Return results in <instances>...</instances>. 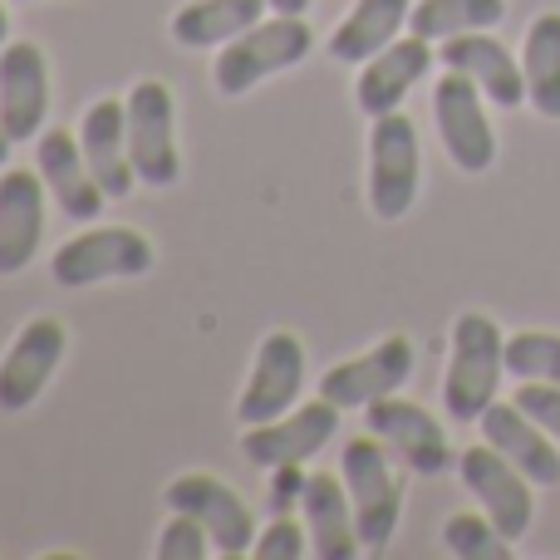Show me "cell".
<instances>
[{"label":"cell","mask_w":560,"mask_h":560,"mask_svg":"<svg viewBox=\"0 0 560 560\" xmlns=\"http://www.w3.org/2000/svg\"><path fill=\"white\" fill-rule=\"evenodd\" d=\"M506 374V335L492 315L467 310L453 325V359L443 374V408L457 423H477L497 404V388Z\"/></svg>","instance_id":"6da1fadb"},{"label":"cell","mask_w":560,"mask_h":560,"mask_svg":"<svg viewBox=\"0 0 560 560\" xmlns=\"http://www.w3.org/2000/svg\"><path fill=\"white\" fill-rule=\"evenodd\" d=\"M310 49H315V30L305 25V15H276L271 10V20H256L252 30H242L236 39L222 45V55L212 65V84L217 94L242 98L261 79L285 74L290 65H300Z\"/></svg>","instance_id":"7a4b0ae2"},{"label":"cell","mask_w":560,"mask_h":560,"mask_svg":"<svg viewBox=\"0 0 560 560\" xmlns=\"http://www.w3.org/2000/svg\"><path fill=\"white\" fill-rule=\"evenodd\" d=\"M418 183H423L418 124L404 108L378 114L369 128V212L378 222H404L418 202Z\"/></svg>","instance_id":"3957f363"},{"label":"cell","mask_w":560,"mask_h":560,"mask_svg":"<svg viewBox=\"0 0 560 560\" xmlns=\"http://www.w3.org/2000/svg\"><path fill=\"white\" fill-rule=\"evenodd\" d=\"M345 487H349V502H354L364 551H384L398 532V516H404V482H398L394 463H388V443H378L374 433L349 438Z\"/></svg>","instance_id":"277c9868"},{"label":"cell","mask_w":560,"mask_h":560,"mask_svg":"<svg viewBox=\"0 0 560 560\" xmlns=\"http://www.w3.org/2000/svg\"><path fill=\"white\" fill-rule=\"evenodd\" d=\"M128 114V153H133L138 183L173 187L183 177V148H177V98L163 79H138L124 98Z\"/></svg>","instance_id":"5b68a950"},{"label":"cell","mask_w":560,"mask_h":560,"mask_svg":"<svg viewBox=\"0 0 560 560\" xmlns=\"http://www.w3.org/2000/svg\"><path fill=\"white\" fill-rule=\"evenodd\" d=\"M153 271V242L133 226H89L69 236L49 261V276L65 290H84L98 280H128Z\"/></svg>","instance_id":"8992f818"},{"label":"cell","mask_w":560,"mask_h":560,"mask_svg":"<svg viewBox=\"0 0 560 560\" xmlns=\"http://www.w3.org/2000/svg\"><path fill=\"white\" fill-rule=\"evenodd\" d=\"M482 98H487L482 89L467 74H457V69H443V79L433 84L438 138L447 148V163L467 177H482L497 163V133H492V118H487Z\"/></svg>","instance_id":"52a82bcc"},{"label":"cell","mask_w":560,"mask_h":560,"mask_svg":"<svg viewBox=\"0 0 560 560\" xmlns=\"http://www.w3.org/2000/svg\"><path fill=\"white\" fill-rule=\"evenodd\" d=\"M167 512H187L197 516V522L207 526V536H212V551L222 560H242L252 556L256 536H261V526H256L252 506L242 502V497L232 492V487L222 482V477L212 472H183L167 482L163 492Z\"/></svg>","instance_id":"ba28073f"},{"label":"cell","mask_w":560,"mask_h":560,"mask_svg":"<svg viewBox=\"0 0 560 560\" xmlns=\"http://www.w3.org/2000/svg\"><path fill=\"white\" fill-rule=\"evenodd\" d=\"M457 472H463V487L482 502V512L497 522V532L506 541H522L536 522V497H532V477L502 457L492 443H477V447H463L457 453Z\"/></svg>","instance_id":"9c48e42d"},{"label":"cell","mask_w":560,"mask_h":560,"mask_svg":"<svg viewBox=\"0 0 560 560\" xmlns=\"http://www.w3.org/2000/svg\"><path fill=\"white\" fill-rule=\"evenodd\" d=\"M413 364H418L413 339L388 335V339H378L374 349H364V354L325 369V378H319V398H329L339 413H349V408H369V404H378V398L398 394V388L413 378Z\"/></svg>","instance_id":"30bf717a"},{"label":"cell","mask_w":560,"mask_h":560,"mask_svg":"<svg viewBox=\"0 0 560 560\" xmlns=\"http://www.w3.org/2000/svg\"><path fill=\"white\" fill-rule=\"evenodd\" d=\"M364 413H369L364 418L369 433H374L378 443H388L394 457H404L408 472L443 477L447 467H457V453H453V443H447L443 423H438L423 404H408V398L388 394V398H378V404H369Z\"/></svg>","instance_id":"8fae6325"},{"label":"cell","mask_w":560,"mask_h":560,"mask_svg":"<svg viewBox=\"0 0 560 560\" xmlns=\"http://www.w3.org/2000/svg\"><path fill=\"white\" fill-rule=\"evenodd\" d=\"M305 394V345L290 329H271L256 349L252 378H246L242 398H236V418L246 428L252 423H271V418L290 413Z\"/></svg>","instance_id":"7c38bea8"},{"label":"cell","mask_w":560,"mask_h":560,"mask_svg":"<svg viewBox=\"0 0 560 560\" xmlns=\"http://www.w3.org/2000/svg\"><path fill=\"white\" fill-rule=\"evenodd\" d=\"M65 349H69V329L55 315H39L30 325H20V335L0 354V413H25L49 388Z\"/></svg>","instance_id":"4fadbf2b"},{"label":"cell","mask_w":560,"mask_h":560,"mask_svg":"<svg viewBox=\"0 0 560 560\" xmlns=\"http://www.w3.org/2000/svg\"><path fill=\"white\" fill-rule=\"evenodd\" d=\"M339 433V408L329 398H315L305 408L271 418V423H252L242 433V457L256 463L261 472H271L280 463H305V457L325 453Z\"/></svg>","instance_id":"5bb4252c"},{"label":"cell","mask_w":560,"mask_h":560,"mask_svg":"<svg viewBox=\"0 0 560 560\" xmlns=\"http://www.w3.org/2000/svg\"><path fill=\"white\" fill-rule=\"evenodd\" d=\"M49 114V69L35 39H10L0 49V128L10 143H30L45 133Z\"/></svg>","instance_id":"9a60e30c"},{"label":"cell","mask_w":560,"mask_h":560,"mask_svg":"<svg viewBox=\"0 0 560 560\" xmlns=\"http://www.w3.org/2000/svg\"><path fill=\"white\" fill-rule=\"evenodd\" d=\"M35 173L45 177L55 207L69 217V222H98L108 192L98 187L94 167H89L84 148H79V133L69 128H45L35 138Z\"/></svg>","instance_id":"2e32d148"},{"label":"cell","mask_w":560,"mask_h":560,"mask_svg":"<svg viewBox=\"0 0 560 560\" xmlns=\"http://www.w3.org/2000/svg\"><path fill=\"white\" fill-rule=\"evenodd\" d=\"M45 177L30 167H0V276H20L45 242Z\"/></svg>","instance_id":"e0dca14e"},{"label":"cell","mask_w":560,"mask_h":560,"mask_svg":"<svg viewBox=\"0 0 560 560\" xmlns=\"http://www.w3.org/2000/svg\"><path fill=\"white\" fill-rule=\"evenodd\" d=\"M438 59L457 74H467L497 108H522L526 104V69L512 59V49L492 35V30H472V35H453L438 45Z\"/></svg>","instance_id":"ac0fdd59"},{"label":"cell","mask_w":560,"mask_h":560,"mask_svg":"<svg viewBox=\"0 0 560 560\" xmlns=\"http://www.w3.org/2000/svg\"><path fill=\"white\" fill-rule=\"evenodd\" d=\"M428 69H433V39H423V35H413V30H408V35H398L388 49H378L374 59H364V65H359L354 104L364 108L369 118L394 114V108L408 98V89H413Z\"/></svg>","instance_id":"d6986e66"},{"label":"cell","mask_w":560,"mask_h":560,"mask_svg":"<svg viewBox=\"0 0 560 560\" xmlns=\"http://www.w3.org/2000/svg\"><path fill=\"white\" fill-rule=\"evenodd\" d=\"M79 148H84L89 167H94L98 187L108 192V202H124L138 183L133 153H128V114L124 98H94L79 124Z\"/></svg>","instance_id":"ffe728a7"},{"label":"cell","mask_w":560,"mask_h":560,"mask_svg":"<svg viewBox=\"0 0 560 560\" xmlns=\"http://www.w3.org/2000/svg\"><path fill=\"white\" fill-rule=\"evenodd\" d=\"M477 423H482V443H492L502 457H512L536 487H560V443L532 413L516 408V398L512 404H492Z\"/></svg>","instance_id":"44dd1931"},{"label":"cell","mask_w":560,"mask_h":560,"mask_svg":"<svg viewBox=\"0 0 560 560\" xmlns=\"http://www.w3.org/2000/svg\"><path fill=\"white\" fill-rule=\"evenodd\" d=\"M300 512H305L310 551H315V560H354L359 551H364L345 477L310 472L305 477V497H300Z\"/></svg>","instance_id":"7402d4cb"},{"label":"cell","mask_w":560,"mask_h":560,"mask_svg":"<svg viewBox=\"0 0 560 560\" xmlns=\"http://www.w3.org/2000/svg\"><path fill=\"white\" fill-rule=\"evenodd\" d=\"M408 15H413V0H354L345 20L329 35V59L339 65H364L378 49H388L398 35L408 30Z\"/></svg>","instance_id":"603a6c76"},{"label":"cell","mask_w":560,"mask_h":560,"mask_svg":"<svg viewBox=\"0 0 560 560\" xmlns=\"http://www.w3.org/2000/svg\"><path fill=\"white\" fill-rule=\"evenodd\" d=\"M266 10H271V0H192L177 10L167 30L183 49H217L242 30H252L256 20H266Z\"/></svg>","instance_id":"cb8c5ba5"},{"label":"cell","mask_w":560,"mask_h":560,"mask_svg":"<svg viewBox=\"0 0 560 560\" xmlns=\"http://www.w3.org/2000/svg\"><path fill=\"white\" fill-rule=\"evenodd\" d=\"M522 69H526V104L541 118L560 124V10H541L532 20L522 45Z\"/></svg>","instance_id":"d4e9b609"},{"label":"cell","mask_w":560,"mask_h":560,"mask_svg":"<svg viewBox=\"0 0 560 560\" xmlns=\"http://www.w3.org/2000/svg\"><path fill=\"white\" fill-rule=\"evenodd\" d=\"M506 20V0H413L408 30L433 45L453 35H472V30H492Z\"/></svg>","instance_id":"484cf974"},{"label":"cell","mask_w":560,"mask_h":560,"mask_svg":"<svg viewBox=\"0 0 560 560\" xmlns=\"http://www.w3.org/2000/svg\"><path fill=\"white\" fill-rule=\"evenodd\" d=\"M443 546L457 560H512V546L487 512H457L443 522Z\"/></svg>","instance_id":"4316f807"},{"label":"cell","mask_w":560,"mask_h":560,"mask_svg":"<svg viewBox=\"0 0 560 560\" xmlns=\"http://www.w3.org/2000/svg\"><path fill=\"white\" fill-rule=\"evenodd\" d=\"M506 374L536 378V384H560V335L551 329H522L506 335Z\"/></svg>","instance_id":"83f0119b"},{"label":"cell","mask_w":560,"mask_h":560,"mask_svg":"<svg viewBox=\"0 0 560 560\" xmlns=\"http://www.w3.org/2000/svg\"><path fill=\"white\" fill-rule=\"evenodd\" d=\"M153 556L158 560H202V556H217V551H212V536H207V526L197 522V516L173 512L167 516V526L158 532Z\"/></svg>","instance_id":"f1b7e54d"},{"label":"cell","mask_w":560,"mask_h":560,"mask_svg":"<svg viewBox=\"0 0 560 560\" xmlns=\"http://www.w3.org/2000/svg\"><path fill=\"white\" fill-rule=\"evenodd\" d=\"M305 536H310V526H300L295 516H271L266 532L256 536L252 556L256 560H300L305 556Z\"/></svg>","instance_id":"f546056e"},{"label":"cell","mask_w":560,"mask_h":560,"mask_svg":"<svg viewBox=\"0 0 560 560\" xmlns=\"http://www.w3.org/2000/svg\"><path fill=\"white\" fill-rule=\"evenodd\" d=\"M305 463H280L271 467V482H266V512L271 516H290L305 497Z\"/></svg>","instance_id":"4dcf8cb0"},{"label":"cell","mask_w":560,"mask_h":560,"mask_svg":"<svg viewBox=\"0 0 560 560\" xmlns=\"http://www.w3.org/2000/svg\"><path fill=\"white\" fill-rule=\"evenodd\" d=\"M516 408L532 413L536 423L560 443V384H536V378H526V384L516 388Z\"/></svg>","instance_id":"1f68e13d"},{"label":"cell","mask_w":560,"mask_h":560,"mask_svg":"<svg viewBox=\"0 0 560 560\" xmlns=\"http://www.w3.org/2000/svg\"><path fill=\"white\" fill-rule=\"evenodd\" d=\"M276 15H310V0H271Z\"/></svg>","instance_id":"d6a6232c"},{"label":"cell","mask_w":560,"mask_h":560,"mask_svg":"<svg viewBox=\"0 0 560 560\" xmlns=\"http://www.w3.org/2000/svg\"><path fill=\"white\" fill-rule=\"evenodd\" d=\"M10 45V20H5V5H0V49Z\"/></svg>","instance_id":"836d02e7"},{"label":"cell","mask_w":560,"mask_h":560,"mask_svg":"<svg viewBox=\"0 0 560 560\" xmlns=\"http://www.w3.org/2000/svg\"><path fill=\"white\" fill-rule=\"evenodd\" d=\"M10 148H15V143H10V138H5V128H0V167L10 163Z\"/></svg>","instance_id":"e575fe53"}]
</instances>
